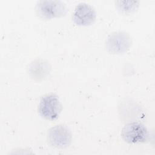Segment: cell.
I'll return each instance as SVG.
<instances>
[{
	"instance_id": "cell-7",
	"label": "cell",
	"mask_w": 155,
	"mask_h": 155,
	"mask_svg": "<svg viewBox=\"0 0 155 155\" xmlns=\"http://www.w3.org/2000/svg\"><path fill=\"white\" fill-rule=\"evenodd\" d=\"M117 3L119 9L125 13L134 11L139 5L137 1H118Z\"/></svg>"
},
{
	"instance_id": "cell-4",
	"label": "cell",
	"mask_w": 155,
	"mask_h": 155,
	"mask_svg": "<svg viewBox=\"0 0 155 155\" xmlns=\"http://www.w3.org/2000/svg\"><path fill=\"white\" fill-rule=\"evenodd\" d=\"M72 140L70 129L65 125L59 124L49 129L47 133V140L52 147L63 148L69 146Z\"/></svg>"
},
{
	"instance_id": "cell-2",
	"label": "cell",
	"mask_w": 155,
	"mask_h": 155,
	"mask_svg": "<svg viewBox=\"0 0 155 155\" xmlns=\"http://www.w3.org/2000/svg\"><path fill=\"white\" fill-rule=\"evenodd\" d=\"M62 108V104L58 96L53 94H48L42 97L38 111L45 119L54 120L59 117Z\"/></svg>"
},
{
	"instance_id": "cell-6",
	"label": "cell",
	"mask_w": 155,
	"mask_h": 155,
	"mask_svg": "<svg viewBox=\"0 0 155 155\" xmlns=\"http://www.w3.org/2000/svg\"><path fill=\"white\" fill-rule=\"evenodd\" d=\"M96 19V12L89 4L82 2L75 8L73 21L78 25L87 26L92 24Z\"/></svg>"
},
{
	"instance_id": "cell-5",
	"label": "cell",
	"mask_w": 155,
	"mask_h": 155,
	"mask_svg": "<svg viewBox=\"0 0 155 155\" xmlns=\"http://www.w3.org/2000/svg\"><path fill=\"white\" fill-rule=\"evenodd\" d=\"M131 40L130 35L124 31L111 33L106 41L107 50L113 54H121L126 52L130 47Z\"/></svg>"
},
{
	"instance_id": "cell-1",
	"label": "cell",
	"mask_w": 155,
	"mask_h": 155,
	"mask_svg": "<svg viewBox=\"0 0 155 155\" xmlns=\"http://www.w3.org/2000/svg\"><path fill=\"white\" fill-rule=\"evenodd\" d=\"M121 137L128 143H140L148 140L149 133L144 125L140 122H133L127 124L123 127Z\"/></svg>"
},
{
	"instance_id": "cell-3",
	"label": "cell",
	"mask_w": 155,
	"mask_h": 155,
	"mask_svg": "<svg viewBox=\"0 0 155 155\" xmlns=\"http://www.w3.org/2000/svg\"><path fill=\"white\" fill-rule=\"evenodd\" d=\"M38 15L42 19H50L65 15V5L60 1H40L36 8Z\"/></svg>"
}]
</instances>
